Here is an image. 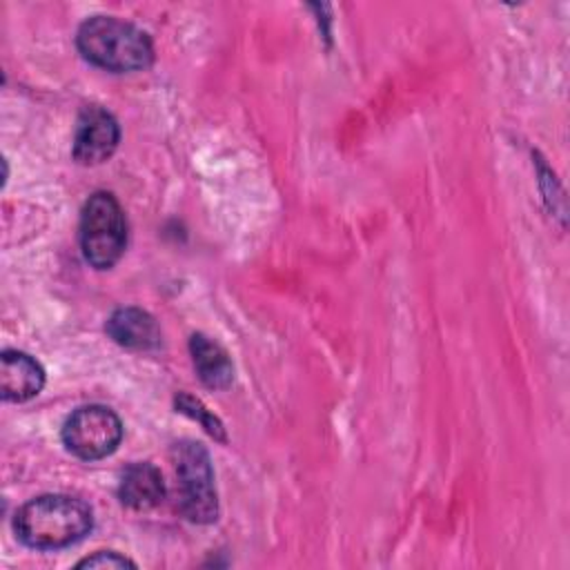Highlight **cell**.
<instances>
[{"label":"cell","mask_w":570,"mask_h":570,"mask_svg":"<svg viewBox=\"0 0 570 570\" xmlns=\"http://www.w3.org/2000/svg\"><path fill=\"white\" fill-rule=\"evenodd\" d=\"M120 127L116 118L100 105H89L80 111L73 131V158L80 165H100L118 147Z\"/></svg>","instance_id":"cell-6"},{"label":"cell","mask_w":570,"mask_h":570,"mask_svg":"<svg viewBox=\"0 0 570 570\" xmlns=\"http://www.w3.org/2000/svg\"><path fill=\"white\" fill-rule=\"evenodd\" d=\"M176 474V505L194 523H212L218 517L214 470L207 450L196 441H180L171 450Z\"/></svg>","instance_id":"cell-3"},{"label":"cell","mask_w":570,"mask_h":570,"mask_svg":"<svg viewBox=\"0 0 570 570\" xmlns=\"http://www.w3.org/2000/svg\"><path fill=\"white\" fill-rule=\"evenodd\" d=\"M189 352H191L194 367L207 387L223 390L232 383L234 365L227 352L216 341H212L205 334H194L189 338Z\"/></svg>","instance_id":"cell-10"},{"label":"cell","mask_w":570,"mask_h":570,"mask_svg":"<svg viewBox=\"0 0 570 570\" xmlns=\"http://www.w3.org/2000/svg\"><path fill=\"white\" fill-rule=\"evenodd\" d=\"M78 568H136V563L114 550H100V552L78 561Z\"/></svg>","instance_id":"cell-12"},{"label":"cell","mask_w":570,"mask_h":570,"mask_svg":"<svg viewBox=\"0 0 570 570\" xmlns=\"http://www.w3.org/2000/svg\"><path fill=\"white\" fill-rule=\"evenodd\" d=\"M76 42L89 62L116 73L147 69L154 60L149 36L136 24L114 16H94L85 20Z\"/></svg>","instance_id":"cell-2"},{"label":"cell","mask_w":570,"mask_h":570,"mask_svg":"<svg viewBox=\"0 0 570 570\" xmlns=\"http://www.w3.org/2000/svg\"><path fill=\"white\" fill-rule=\"evenodd\" d=\"M118 497L122 505L131 510H149L165 497V481L156 465L131 463L118 483Z\"/></svg>","instance_id":"cell-9"},{"label":"cell","mask_w":570,"mask_h":570,"mask_svg":"<svg viewBox=\"0 0 570 570\" xmlns=\"http://www.w3.org/2000/svg\"><path fill=\"white\" fill-rule=\"evenodd\" d=\"M94 525L91 508L67 494H42L27 501L13 517V530L22 543L38 550H56L76 543Z\"/></svg>","instance_id":"cell-1"},{"label":"cell","mask_w":570,"mask_h":570,"mask_svg":"<svg viewBox=\"0 0 570 570\" xmlns=\"http://www.w3.org/2000/svg\"><path fill=\"white\" fill-rule=\"evenodd\" d=\"M45 385L42 365L18 350H4L0 356V392L4 401L22 403L33 399Z\"/></svg>","instance_id":"cell-7"},{"label":"cell","mask_w":570,"mask_h":570,"mask_svg":"<svg viewBox=\"0 0 570 570\" xmlns=\"http://www.w3.org/2000/svg\"><path fill=\"white\" fill-rule=\"evenodd\" d=\"M122 439L118 414L105 405H82L62 425V441L69 452L85 461L109 456Z\"/></svg>","instance_id":"cell-5"},{"label":"cell","mask_w":570,"mask_h":570,"mask_svg":"<svg viewBox=\"0 0 570 570\" xmlns=\"http://www.w3.org/2000/svg\"><path fill=\"white\" fill-rule=\"evenodd\" d=\"M107 334L129 350H154L160 345V327L151 314L138 307L116 309L107 321Z\"/></svg>","instance_id":"cell-8"},{"label":"cell","mask_w":570,"mask_h":570,"mask_svg":"<svg viewBox=\"0 0 570 570\" xmlns=\"http://www.w3.org/2000/svg\"><path fill=\"white\" fill-rule=\"evenodd\" d=\"M176 403H178L180 412L189 414L191 419H198V421L203 423V428H205L212 436H216V439H220V441L225 439L223 423H220L198 399H194V396H189V394H180V396L176 399Z\"/></svg>","instance_id":"cell-11"},{"label":"cell","mask_w":570,"mask_h":570,"mask_svg":"<svg viewBox=\"0 0 570 570\" xmlns=\"http://www.w3.org/2000/svg\"><path fill=\"white\" fill-rule=\"evenodd\" d=\"M127 245V220L120 203L109 191H96L80 214V247L85 261L96 269L118 263Z\"/></svg>","instance_id":"cell-4"}]
</instances>
